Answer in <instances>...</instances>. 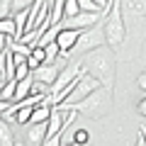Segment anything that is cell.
Masks as SVG:
<instances>
[{"instance_id":"6da1fadb","label":"cell","mask_w":146,"mask_h":146,"mask_svg":"<svg viewBox=\"0 0 146 146\" xmlns=\"http://www.w3.org/2000/svg\"><path fill=\"white\" fill-rule=\"evenodd\" d=\"M83 63V71L90 73L95 80H100L102 88L115 90V78H117V56L112 51V46H102V49H95V51L85 54L80 58Z\"/></svg>"},{"instance_id":"7a4b0ae2","label":"cell","mask_w":146,"mask_h":146,"mask_svg":"<svg viewBox=\"0 0 146 146\" xmlns=\"http://www.w3.org/2000/svg\"><path fill=\"white\" fill-rule=\"evenodd\" d=\"M71 107L76 112H80V115L90 117V119H102V117H107L110 107H112V90L110 88H98L90 98H85L78 105H71Z\"/></svg>"},{"instance_id":"3957f363","label":"cell","mask_w":146,"mask_h":146,"mask_svg":"<svg viewBox=\"0 0 146 146\" xmlns=\"http://www.w3.org/2000/svg\"><path fill=\"white\" fill-rule=\"evenodd\" d=\"M122 15H124V0H112V10H110L107 17L102 20L105 34H107V44L112 49L119 46L127 39V25H124V20H122Z\"/></svg>"},{"instance_id":"277c9868","label":"cell","mask_w":146,"mask_h":146,"mask_svg":"<svg viewBox=\"0 0 146 146\" xmlns=\"http://www.w3.org/2000/svg\"><path fill=\"white\" fill-rule=\"evenodd\" d=\"M102 46H110L107 44V34H105V25H95L93 29H88V32L80 34L78 44H76V49H73V56L83 58L85 54L95 51V49H102Z\"/></svg>"},{"instance_id":"5b68a950","label":"cell","mask_w":146,"mask_h":146,"mask_svg":"<svg viewBox=\"0 0 146 146\" xmlns=\"http://www.w3.org/2000/svg\"><path fill=\"white\" fill-rule=\"evenodd\" d=\"M98 88H102L100 85V80H95L90 73H80V78L73 83V90H71V95H68V100L61 105V107H71V105H78V102H83L85 98H90V95L95 93Z\"/></svg>"},{"instance_id":"8992f818","label":"cell","mask_w":146,"mask_h":146,"mask_svg":"<svg viewBox=\"0 0 146 146\" xmlns=\"http://www.w3.org/2000/svg\"><path fill=\"white\" fill-rule=\"evenodd\" d=\"M61 71H63V68L58 66V63H44V66H39L32 76H34L36 83H42V85H46V88H51V85L58 80Z\"/></svg>"},{"instance_id":"52a82bcc","label":"cell","mask_w":146,"mask_h":146,"mask_svg":"<svg viewBox=\"0 0 146 146\" xmlns=\"http://www.w3.org/2000/svg\"><path fill=\"white\" fill-rule=\"evenodd\" d=\"M80 34H83V32H78V29H61V34H58L56 44L61 46L63 56H68V54H73V49H76V44H78Z\"/></svg>"},{"instance_id":"ba28073f","label":"cell","mask_w":146,"mask_h":146,"mask_svg":"<svg viewBox=\"0 0 146 146\" xmlns=\"http://www.w3.org/2000/svg\"><path fill=\"white\" fill-rule=\"evenodd\" d=\"M46 134H49V122L29 124V129H27V146H42L46 141Z\"/></svg>"},{"instance_id":"9c48e42d","label":"cell","mask_w":146,"mask_h":146,"mask_svg":"<svg viewBox=\"0 0 146 146\" xmlns=\"http://www.w3.org/2000/svg\"><path fill=\"white\" fill-rule=\"evenodd\" d=\"M51 112H54V107H46V105H39V107H34V112H32V122H29V124H44V122H49Z\"/></svg>"},{"instance_id":"30bf717a","label":"cell","mask_w":146,"mask_h":146,"mask_svg":"<svg viewBox=\"0 0 146 146\" xmlns=\"http://www.w3.org/2000/svg\"><path fill=\"white\" fill-rule=\"evenodd\" d=\"M34 5V0H10V17H17L20 12H27Z\"/></svg>"},{"instance_id":"8fae6325","label":"cell","mask_w":146,"mask_h":146,"mask_svg":"<svg viewBox=\"0 0 146 146\" xmlns=\"http://www.w3.org/2000/svg\"><path fill=\"white\" fill-rule=\"evenodd\" d=\"M15 98H17V80H10V83L3 85L0 100H3V102H15Z\"/></svg>"},{"instance_id":"7c38bea8","label":"cell","mask_w":146,"mask_h":146,"mask_svg":"<svg viewBox=\"0 0 146 146\" xmlns=\"http://www.w3.org/2000/svg\"><path fill=\"white\" fill-rule=\"evenodd\" d=\"M0 32L5 36H12L17 42V25H15V20L12 17H7V20H0Z\"/></svg>"},{"instance_id":"4fadbf2b","label":"cell","mask_w":146,"mask_h":146,"mask_svg":"<svg viewBox=\"0 0 146 146\" xmlns=\"http://www.w3.org/2000/svg\"><path fill=\"white\" fill-rule=\"evenodd\" d=\"M32 112H34V107H27V105L20 102V112L15 115V122L17 124H29L32 122Z\"/></svg>"},{"instance_id":"5bb4252c","label":"cell","mask_w":146,"mask_h":146,"mask_svg":"<svg viewBox=\"0 0 146 146\" xmlns=\"http://www.w3.org/2000/svg\"><path fill=\"white\" fill-rule=\"evenodd\" d=\"M0 146H15V136H12L7 122H3V124H0Z\"/></svg>"},{"instance_id":"9a60e30c","label":"cell","mask_w":146,"mask_h":146,"mask_svg":"<svg viewBox=\"0 0 146 146\" xmlns=\"http://www.w3.org/2000/svg\"><path fill=\"white\" fill-rule=\"evenodd\" d=\"M78 5H80V12H102L93 0H78ZM102 15H105V12H102Z\"/></svg>"},{"instance_id":"2e32d148","label":"cell","mask_w":146,"mask_h":146,"mask_svg":"<svg viewBox=\"0 0 146 146\" xmlns=\"http://www.w3.org/2000/svg\"><path fill=\"white\" fill-rule=\"evenodd\" d=\"M136 85H139V88H141V90H144V93H146V71L141 73L139 78H136Z\"/></svg>"},{"instance_id":"e0dca14e","label":"cell","mask_w":146,"mask_h":146,"mask_svg":"<svg viewBox=\"0 0 146 146\" xmlns=\"http://www.w3.org/2000/svg\"><path fill=\"white\" fill-rule=\"evenodd\" d=\"M136 110H139V115H141V117H146V98L141 100L139 105H136Z\"/></svg>"},{"instance_id":"ac0fdd59","label":"cell","mask_w":146,"mask_h":146,"mask_svg":"<svg viewBox=\"0 0 146 146\" xmlns=\"http://www.w3.org/2000/svg\"><path fill=\"white\" fill-rule=\"evenodd\" d=\"M134 146H146V139L139 134V136H136V144H134Z\"/></svg>"},{"instance_id":"d6986e66","label":"cell","mask_w":146,"mask_h":146,"mask_svg":"<svg viewBox=\"0 0 146 146\" xmlns=\"http://www.w3.org/2000/svg\"><path fill=\"white\" fill-rule=\"evenodd\" d=\"M139 134H141V136L146 139V127H139Z\"/></svg>"},{"instance_id":"ffe728a7","label":"cell","mask_w":146,"mask_h":146,"mask_svg":"<svg viewBox=\"0 0 146 146\" xmlns=\"http://www.w3.org/2000/svg\"><path fill=\"white\" fill-rule=\"evenodd\" d=\"M71 146H88V144H71Z\"/></svg>"}]
</instances>
